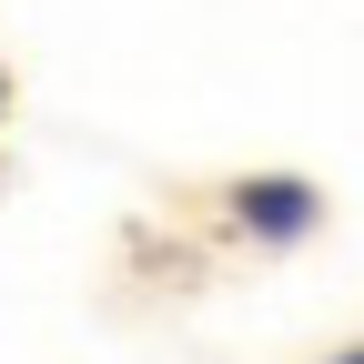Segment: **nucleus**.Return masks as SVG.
Listing matches in <instances>:
<instances>
[{
  "mask_svg": "<svg viewBox=\"0 0 364 364\" xmlns=\"http://www.w3.org/2000/svg\"><path fill=\"white\" fill-rule=\"evenodd\" d=\"M233 213L253 223V233L294 243V233H314V182H284V172H273V182H243V193H233Z\"/></svg>",
  "mask_w": 364,
  "mask_h": 364,
  "instance_id": "1",
  "label": "nucleus"
},
{
  "mask_svg": "<svg viewBox=\"0 0 364 364\" xmlns=\"http://www.w3.org/2000/svg\"><path fill=\"white\" fill-rule=\"evenodd\" d=\"M344 364H364V354H344Z\"/></svg>",
  "mask_w": 364,
  "mask_h": 364,
  "instance_id": "2",
  "label": "nucleus"
}]
</instances>
